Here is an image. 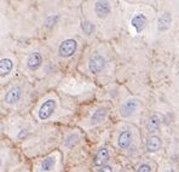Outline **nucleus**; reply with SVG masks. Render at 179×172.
Wrapping results in <instances>:
<instances>
[{"label":"nucleus","instance_id":"a878e982","mask_svg":"<svg viewBox=\"0 0 179 172\" xmlns=\"http://www.w3.org/2000/svg\"><path fill=\"white\" fill-rule=\"evenodd\" d=\"M165 172H173V170H171V168H169V170H166Z\"/></svg>","mask_w":179,"mask_h":172},{"label":"nucleus","instance_id":"dca6fc26","mask_svg":"<svg viewBox=\"0 0 179 172\" xmlns=\"http://www.w3.org/2000/svg\"><path fill=\"white\" fill-rule=\"evenodd\" d=\"M138 107H139V102H138L137 98H128L126 101H123L120 104V107H119L120 117L123 118V119L131 118L133 114L138 110Z\"/></svg>","mask_w":179,"mask_h":172},{"label":"nucleus","instance_id":"9b49d317","mask_svg":"<svg viewBox=\"0 0 179 172\" xmlns=\"http://www.w3.org/2000/svg\"><path fill=\"white\" fill-rule=\"evenodd\" d=\"M12 41L9 45L0 46V87L18 76V60Z\"/></svg>","mask_w":179,"mask_h":172},{"label":"nucleus","instance_id":"20e7f679","mask_svg":"<svg viewBox=\"0 0 179 172\" xmlns=\"http://www.w3.org/2000/svg\"><path fill=\"white\" fill-rule=\"evenodd\" d=\"M80 34L75 32L74 23H71L44 40L50 50L53 63L64 74L73 70L75 61L81 55L82 41Z\"/></svg>","mask_w":179,"mask_h":172},{"label":"nucleus","instance_id":"5701e85b","mask_svg":"<svg viewBox=\"0 0 179 172\" xmlns=\"http://www.w3.org/2000/svg\"><path fill=\"white\" fill-rule=\"evenodd\" d=\"M95 172H115V167H114V165L109 161L108 164H105L104 166H102V167L95 170Z\"/></svg>","mask_w":179,"mask_h":172},{"label":"nucleus","instance_id":"b1692460","mask_svg":"<svg viewBox=\"0 0 179 172\" xmlns=\"http://www.w3.org/2000/svg\"><path fill=\"white\" fill-rule=\"evenodd\" d=\"M4 138V128H3V119L0 118V140Z\"/></svg>","mask_w":179,"mask_h":172},{"label":"nucleus","instance_id":"f257e3e1","mask_svg":"<svg viewBox=\"0 0 179 172\" xmlns=\"http://www.w3.org/2000/svg\"><path fill=\"white\" fill-rule=\"evenodd\" d=\"M12 47L18 60V75L35 86L39 96L57 89L64 73L53 63L45 41L39 39L13 40Z\"/></svg>","mask_w":179,"mask_h":172},{"label":"nucleus","instance_id":"423d86ee","mask_svg":"<svg viewBox=\"0 0 179 172\" xmlns=\"http://www.w3.org/2000/svg\"><path fill=\"white\" fill-rule=\"evenodd\" d=\"M59 127L61 138L57 149L62 155L65 172H79L82 155L86 150V136L74 125H64Z\"/></svg>","mask_w":179,"mask_h":172},{"label":"nucleus","instance_id":"f8f14e48","mask_svg":"<svg viewBox=\"0 0 179 172\" xmlns=\"http://www.w3.org/2000/svg\"><path fill=\"white\" fill-rule=\"evenodd\" d=\"M29 167L30 172H65V166L58 149L29 160Z\"/></svg>","mask_w":179,"mask_h":172},{"label":"nucleus","instance_id":"ddd939ff","mask_svg":"<svg viewBox=\"0 0 179 172\" xmlns=\"http://www.w3.org/2000/svg\"><path fill=\"white\" fill-rule=\"evenodd\" d=\"M106 64H108V62H106V58L103 53L98 51H92L88 53L86 58L85 69L90 75L97 76L106 69Z\"/></svg>","mask_w":179,"mask_h":172},{"label":"nucleus","instance_id":"f03ea898","mask_svg":"<svg viewBox=\"0 0 179 172\" xmlns=\"http://www.w3.org/2000/svg\"><path fill=\"white\" fill-rule=\"evenodd\" d=\"M78 110L79 104L75 97L55 89L41 93L37 98L30 115L40 125L64 126L73 124Z\"/></svg>","mask_w":179,"mask_h":172},{"label":"nucleus","instance_id":"393cba45","mask_svg":"<svg viewBox=\"0 0 179 172\" xmlns=\"http://www.w3.org/2000/svg\"><path fill=\"white\" fill-rule=\"evenodd\" d=\"M119 172H130V171H128V170H125V168H121Z\"/></svg>","mask_w":179,"mask_h":172},{"label":"nucleus","instance_id":"f3484780","mask_svg":"<svg viewBox=\"0 0 179 172\" xmlns=\"http://www.w3.org/2000/svg\"><path fill=\"white\" fill-rule=\"evenodd\" d=\"M93 13L98 20H106L112 15V3L110 1H95L93 5Z\"/></svg>","mask_w":179,"mask_h":172},{"label":"nucleus","instance_id":"7ed1b4c3","mask_svg":"<svg viewBox=\"0 0 179 172\" xmlns=\"http://www.w3.org/2000/svg\"><path fill=\"white\" fill-rule=\"evenodd\" d=\"M74 13L65 1H34L35 39L46 40L59 29L74 23Z\"/></svg>","mask_w":179,"mask_h":172},{"label":"nucleus","instance_id":"a211bd4d","mask_svg":"<svg viewBox=\"0 0 179 172\" xmlns=\"http://www.w3.org/2000/svg\"><path fill=\"white\" fill-rule=\"evenodd\" d=\"M147 23H148V18L143 13H137L131 18V26L134 28L137 34L144 30V28L147 27Z\"/></svg>","mask_w":179,"mask_h":172},{"label":"nucleus","instance_id":"4be33fe9","mask_svg":"<svg viewBox=\"0 0 179 172\" xmlns=\"http://www.w3.org/2000/svg\"><path fill=\"white\" fill-rule=\"evenodd\" d=\"M134 172H153V167H151V165L148 164V162H142V164L136 168Z\"/></svg>","mask_w":179,"mask_h":172},{"label":"nucleus","instance_id":"6e6552de","mask_svg":"<svg viewBox=\"0 0 179 172\" xmlns=\"http://www.w3.org/2000/svg\"><path fill=\"white\" fill-rule=\"evenodd\" d=\"M1 119L4 137L16 147H20L24 141H27L40 126V124L33 119L30 113L15 114V115H9Z\"/></svg>","mask_w":179,"mask_h":172},{"label":"nucleus","instance_id":"aec40b11","mask_svg":"<svg viewBox=\"0 0 179 172\" xmlns=\"http://www.w3.org/2000/svg\"><path fill=\"white\" fill-rule=\"evenodd\" d=\"M171 21H172V17H171V13L168 12H164L158 17V21H157V29L160 32H165L169 28V24H171Z\"/></svg>","mask_w":179,"mask_h":172},{"label":"nucleus","instance_id":"1a4fd4ad","mask_svg":"<svg viewBox=\"0 0 179 172\" xmlns=\"http://www.w3.org/2000/svg\"><path fill=\"white\" fill-rule=\"evenodd\" d=\"M0 172H30L29 160L5 137L0 140Z\"/></svg>","mask_w":179,"mask_h":172},{"label":"nucleus","instance_id":"9d476101","mask_svg":"<svg viewBox=\"0 0 179 172\" xmlns=\"http://www.w3.org/2000/svg\"><path fill=\"white\" fill-rule=\"evenodd\" d=\"M110 108L105 104H99L95 108H90L86 113V115L76 114V117L73 121V124L78 128H80L84 133H86L90 130H93L98 126H102L109 118Z\"/></svg>","mask_w":179,"mask_h":172},{"label":"nucleus","instance_id":"0eeeda50","mask_svg":"<svg viewBox=\"0 0 179 172\" xmlns=\"http://www.w3.org/2000/svg\"><path fill=\"white\" fill-rule=\"evenodd\" d=\"M61 127L55 125H40L33 135L18 148L27 160L46 155L56 150L59 144Z\"/></svg>","mask_w":179,"mask_h":172},{"label":"nucleus","instance_id":"4468645a","mask_svg":"<svg viewBox=\"0 0 179 172\" xmlns=\"http://www.w3.org/2000/svg\"><path fill=\"white\" fill-rule=\"evenodd\" d=\"M134 143V131L132 127H122L117 131L115 145L121 151H131Z\"/></svg>","mask_w":179,"mask_h":172},{"label":"nucleus","instance_id":"39448f33","mask_svg":"<svg viewBox=\"0 0 179 172\" xmlns=\"http://www.w3.org/2000/svg\"><path fill=\"white\" fill-rule=\"evenodd\" d=\"M38 96L37 89L28 79L16 76L0 87V118L30 113Z\"/></svg>","mask_w":179,"mask_h":172},{"label":"nucleus","instance_id":"6ab92c4d","mask_svg":"<svg viewBox=\"0 0 179 172\" xmlns=\"http://www.w3.org/2000/svg\"><path fill=\"white\" fill-rule=\"evenodd\" d=\"M161 145H162V141L158 136H150L148 140H147V143H145V149L149 151V153H155L157 150H160Z\"/></svg>","mask_w":179,"mask_h":172},{"label":"nucleus","instance_id":"2eb2a0df","mask_svg":"<svg viewBox=\"0 0 179 172\" xmlns=\"http://www.w3.org/2000/svg\"><path fill=\"white\" fill-rule=\"evenodd\" d=\"M110 160H112L110 149L106 145H101L97 150H95V153L92 154L91 168L92 170H97V168L104 166L105 164H108Z\"/></svg>","mask_w":179,"mask_h":172},{"label":"nucleus","instance_id":"412c9836","mask_svg":"<svg viewBox=\"0 0 179 172\" xmlns=\"http://www.w3.org/2000/svg\"><path fill=\"white\" fill-rule=\"evenodd\" d=\"M160 124H161V119L158 115L154 114V115H150L147 120V124H145V128L149 131V132H155L158 127H160Z\"/></svg>","mask_w":179,"mask_h":172}]
</instances>
